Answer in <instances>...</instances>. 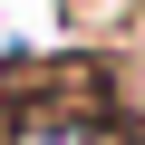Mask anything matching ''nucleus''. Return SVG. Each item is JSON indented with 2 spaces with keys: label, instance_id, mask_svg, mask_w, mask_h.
Here are the masks:
<instances>
[{
  "label": "nucleus",
  "instance_id": "obj_1",
  "mask_svg": "<svg viewBox=\"0 0 145 145\" xmlns=\"http://www.w3.org/2000/svg\"><path fill=\"white\" fill-rule=\"evenodd\" d=\"M10 145H135V135H126L116 106H87V116L78 106H20L10 116Z\"/></svg>",
  "mask_w": 145,
  "mask_h": 145
}]
</instances>
